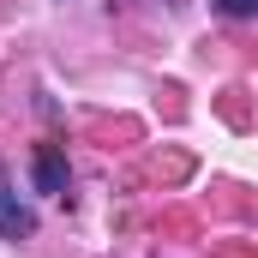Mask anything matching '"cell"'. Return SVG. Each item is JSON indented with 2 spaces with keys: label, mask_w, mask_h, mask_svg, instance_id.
<instances>
[{
  "label": "cell",
  "mask_w": 258,
  "mask_h": 258,
  "mask_svg": "<svg viewBox=\"0 0 258 258\" xmlns=\"http://www.w3.org/2000/svg\"><path fill=\"white\" fill-rule=\"evenodd\" d=\"M0 234H6V240H24V234H36V216L18 204L12 180H6V168H0Z\"/></svg>",
  "instance_id": "6da1fadb"
},
{
  "label": "cell",
  "mask_w": 258,
  "mask_h": 258,
  "mask_svg": "<svg viewBox=\"0 0 258 258\" xmlns=\"http://www.w3.org/2000/svg\"><path fill=\"white\" fill-rule=\"evenodd\" d=\"M36 192H66V156L54 144H36Z\"/></svg>",
  "instance_id": "7a4b0ae2"
},
{
  "label": "cell",
  "mask_w": 258,
  "mask_h": 258,
  "mask_svg": "<svg viewBox=\"0 0 258 258\" xmlns=\"http://www.w3.org/2000/svg\"><path fill=\"white\" fill-rule=\"evenodd\" d=\"M216 6H222L228 18H252V12H258V0H216Z\"/></svg>",
  "instance_id": "3957f363"
}]
</instances>
